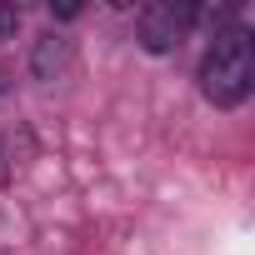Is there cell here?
Masks as SVG:
<instances>
[{
  "mask_svg": "<svg viewBox=\"0 0 255 255\" xmlns=\"http://www.w3.org/2000/svg\"><path fill=\"white\" fill-rule=\"evenodd\" d=\"M70 65V40L65 35H55V30H45L35 45H30V75L35 80H60V70Z\"/></svg>",
  "mask_w": 255,
  "mask_h": 255,
  "instance_id": "3",
  "label": "cell"
},
{
  "mask_svg": "<svg viewBox=\"0 0 255 255\" xmlns=\"http://www.w3.org/2000/svg\"><path fill=\"white\" fill-rule=\"evenodd\" d=\"M5 90H10V75H5V70H0V95H5Z\"/></svg>",
  "mask_w": 255,
  "mask_h": 255,
  "instance_id": "5",
  "label": "cell"
},
{
  "mask_svg": "<svg viewBox=\"0 0 255 255\" xmlns=\"http://www.w3.org/2000/svg\"><path fill=\"white\" fill-rule=\"evenodd\" d=\"M190 20H195L190 5H165V0H155V5H140L135 35H140V45H145L150 55H170V50H180Z\"/></svg>",
  "mask_w": 255,
  "mask_h": 255,
  "instance_id": "2",
  "label": "cell"
},
{
  "mask_svg": "<svg viewBox=\"0 0 255 255\" xmlns=\"http://www.w3.org/2000/svg\"><path fill=\"white\" fill-rule=\"evenodd\" d=\"M255 90V45H250V30L245 25H225L215 30L205 60H200V95L220 110H235L245 105Z\"/></svg>",
  "mask_w": 255,
  "mask_h": 255,
  "instance_id": "1",
  "label": "cell"
},
{
  "mask_svg": "<svg viewBox=\"0 0 255 255\" xmlns=\"http://www.w3.org/2000/svg\"><path fill=\"white\" fill-rule=\"evenodd\" d=\"M20 30V5H0V40H15Z\"/></svg>",
  "mask_w": 255,
  "mask_h": 255,
  "instance_id": "4",
  "label": "cell"
}]
</instances>
